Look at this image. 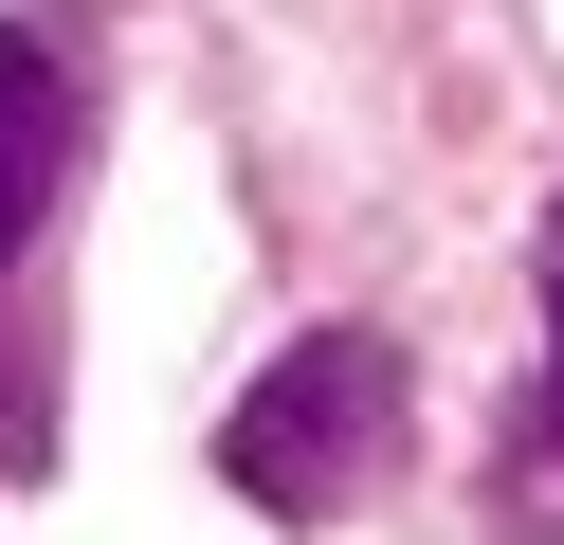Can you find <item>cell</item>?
I'll return each mask as SVG.
<instances>
[{"label": "cell", "mask_w": 564, "mask_h": 545, "mask_svg": "<svg viewBox=\"0 0 564 545\" xmlns=\"http://www.w3.org/2000/svg\"><path fill=\"white\" fill-rule=\"evenodd\" d=\"M401 436H419L401 346H382V327H292V346L256 363V400L219 418V472L273 527H328V509H365L382 472H401Z\"/></svg>", "instance_id": "6da1fadb"}, {"label": "cell", "mask_w": 564, "mask_h": 545, "mask_svg": "<svg viewBox=\"0 0 564 545\" xmlns=\"http://www.w3.org/2000/svg\"><path fill=\"white\" fill-rule=\"evenodd\" d=\"M528 273H546V418H564V200H546V254Z\"/></svg>", "instance_id": "3957f363"}, {"label": "cell", "mask_w": 564, "mask_h": 545, "mask_svg": "<svg viewBox=\"0 0 564 545\" xmlns=\"http://www.w3.org/2000/svg\"><path fill=\"white\" fill-rule=\"evenodd\" d=\"M55 182H74V55H55L37 19H0V291H19V254H37Z\"/></svg>", "instance_id": "7a4b0ae2"}]
</instances>
